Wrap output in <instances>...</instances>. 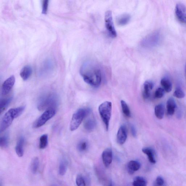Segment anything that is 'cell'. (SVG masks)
<instances>
[{
	"label": "cell",
	"instance_id": "cell-35",
	"mask_svg": "<svg viewBox=\"0 0 186 186\" xmlns=\"http://www.w3.org/2000/svg\"><path fill=\"white\" fill-rule=\"evenodd\" d=\"M164 182L163 179L161 177L158 176L156 178L154 184V186H162L164 184Z\"/></svg>",
	"mask_w": 186,
	"mask_h": 186
},
{
	"label": "cell",
	"instance_id": "cell-30",
	"mask_svg": "<svg viewBox=\"0 0 186 186\" xmlns=\"http://www.w3.org/2000/svg\"><path fill=\"white\" fill-rule=\"evenodd\" d=\"M9 139L7 135H4L0 138V146L2 148H6L8 146Z\"/></svg>",
	"mask_w": 186,
	"mask_h": 186
},
{
	"label": "cell",
	"instance_id": "cell-21",
	"mask_svg": "<svg viewBox=\"0 0 186 186\" xmlns=\"http://www.w3.org/2000/svg\"><path fill=\"white\" fill-rule=\"evenodd\" d=\"M161 84L163 87L166 93H169L172 90V84L171 81L167 78L164 77L161 81Z\"/></svg>",
	"mask_w": 186,
	"mask_h": 186
},
{
	"label": "cell",
	"instance_id": "cell-33",
	"mask_svg": "<svg viewBox=\"0 0 186 186\" xmlns=\"http://www.w3.org/2000/svg\"><path fill=\"white\" fill-rule=\"evenodd\" d=\"M165 92V90L163 88H157L155 92V98H162L164 96Z\"/></svg>",
	"mask_w": 186,
	"mask_h": 186
},
{
	"label": "cell",
	"instance_id": "cell-26",
	"mask_svg": "<svg viewBox=\"0 0 186 186\" xmlns=\"http://www.w3.org/2000/svg\"><path fill=\"white\" fill-rule=\"evenodd\" d=\"M39 160L37 157L33 159L31 164V170L33 174H35L38 171L39 166Z\"/></svg>",
	"mask_w": 186,
	"mask_h": 186
},
{
	"label": "cell",
	"instance_id": "cell-17",
	"mask_svg": "<svg viewBox=\"0 0 186 186\" xmlns=\"http://www.w3.org/2000/svg\"><path fill=\"white\" fill-rule=\"evenodd\" d=\"M25 140L24 138L20 137L17 141L15 147V152L19 157H22L24 154L23 146L24 145Z\"/></svg>",
	"mask_w": 186,
	"mask_h": 186
},
{
	"label": "cell",
	"instance_id": "cell-1",
	"mask_svg": "<svg viewBox=\"0 0 186 186\" xmlns=\"http://www.w3.org/2000/svg\"><path fill=\"white\" fill-rule=\"evenodd\" d=\"M80 74L85 82L92 86L97 87L101 83V70L93 62L89 61L84 63L81 68Z\"/></svg>",
	"mask_w": 186,
	"mask_h": 186
},
{
	"label": "cell",
	"instance_id": "cell-25",
	"mask_svg": "<svg viewBox=\"0 0 186 186\" xmlns=\"http://www.w3.org/2000/svg\"><path fill=\"white\" fill-rule=\"evenodd\" d=\"M48 144V136L46 134L42 135L39 139V148L41 149H44L47 147Z\"/></svg>",
	"mask_w": 186,
	"mask_h": 186
},
{
	"label": "cell",
	"instance_id": "cell-20",
	"mask_svg": "<svg viewBox=\"0 0 186 186\" xmlns=\"http://www.w3.org/2000/svg\"><path fill=\"white\" fill-rule=\"evenodd\" d=\"M142 152L147 156L150 163L153 164L156 163L154 157V152L152 149L149 148H144L142 149Z\"/></svg>",
	"mask_w": 186,
	"mask_h": 186
},
{
	"label": "cell",
	"instance_id": "cell-5",
	"mask_svg": "<svg viewBox=\"0 0 186 186\" xmlns=\"http://www.w3.org/2000/svg\"><path fill=\"white\" fill-rule=\"evenodd\" d=\"M112 111V103L109 101L104 102L100 105L98 107V112L105 126L106 131L109 130Z\"/></svg>",
	"mask_w": 186,
	"mask_h": 186
},
{
	"label": "cell",
	"instance_id": "cell-22",
	"mask_svg": "<svg viewBox=\"0 0 186 186\" xmlns=\"http://www.w3.org/2000/svg\"><path fill=\"white\" fill-rule=\"evenodd\" d=\"M156 116L159 119L163 118L165 113L164 106L163 104H160L156 106L155 109Z\"/></svg>",
	"mask_w": 186,
	"mask_h": 186
},
{
	"label": "cell",
	"instance_id": "cell-29",
	"mask_svg": "<svg viewBox=\"0 0 186 186\" xmlns=\"http://www.w3.org/2000/svg\"><path fill=\"white\" fill-rule=\"evenodd\" d=\"M88 148V142L85 140H84L80 141L77 144V149L79 152H85L87 150Z\"/></svg>",
	"mask_w": 186,
	"mask_h": 186
},
{
	"label": "cell",
	"instance_id": "cell-11",
	"mask_svg": "<svg viewBox=\"0 0 186 186\" xmlns=\"http://www.w3.org/2000/svg\"><path fill=\"white\" fill-rule=\"evenodd\" d=\"M127 137V130L125 126L122 125L119 128L117 135V141L120 145L124 144Z\"/></svg>",
	"mask_w": 186,
	"mask_h": 186
},
{
	"label": "cell",
	"instance_id": "cell-19",
	"mask_svg": "<svg viewBox=\"0 0 186 186\" xmlns=\"http://www.w3.org/2000/svg\"><path fill=\"white\" fill-rule=\"evenodd\" d=\"M96 126V121L94 119L90 118L86 121L84 123V128L86 131H91L95 128Z\"/></svg>",
	"mask_w": 186,
	"mask_h": 186
},
{
	"label": "cell",
	"instance_id": "cell-36",
	"mask_svg": "<svg viewBox=\"0 0 186 186\" xmlns=\"http://www.w3.org/2000/svg\"><path fill=\"white\" fill-rule=\"evenodd\" d=\"M131 131L132 136L134 137H136L137 135V132L136 129L134 126H131Z\"/></svg>",
	"mask_w": 186,
	"mask_h": 186
},
{
	"label": "cell",
	"instance_id": "cell-15",
	"mask_svg": "<svg viewBox=\"0 0 186 186\" xmlns=\"http://www.w3.org/2000/svg\"><path fill=\"white\" fill-rule=\"evenodd\" d=\"M33 73L32 68L31 66L27 65L22 68L20 72V76L23 80H28Z\"/></svg>",
	"mask_w": 186,
	"mask_h": 186
},
{
	"label": "cell",
	"instance_id": "cell-18",
	"mask_svg": "<svg viewBox=\"0 0 186 186\" xmlns=\"http://www.w3.org/2000/svg\"><path fill=\"white\" fill-rule=\"evenodd\" d=\"M177 106L174 98H170L167 102V111L168 115H172L175 111Z\"/></svg>",
	"mask_w": 186,
	"mask_h": 186
},
{
	"label": "cell",
	"instance_id": "cell-12",
	"mask_svg": "<svg viewBox=\"0 0 186 186\" xmlns=\"http://www.w3.org/2000/svg\"><path fill=\"white\" fill-rule=\"evenodd\" d=\"M102 158L105 166L109 167L112 163V152L110 148L106 149L102 154Z\"/></svg>",
	"mask_w": 186,
	"mask_h": 186
},
{
	"label": "cell",
	"instance_id": "cell-27",
	"mask_svg": "<svg viewBox=\"0 0 186 186\" xmlns=\"http://www.w3.org/2000/svg\"><path fill=\"white\" fill-rule=\"evenodd\" d=\"M67 170V163L65 160H62L59 167V173L60 175H64Z\"/></svg>",
	"mask_w": 186,
	"mask_h": 186
},
{
	"label": "cell",
	"instance_id": "cell-32",
	"mask_svg": "<svg viewBox=\"0 0 186 186\" xmlns=\"http://www.w3.org/2000/svg\"><path fill=\"white\" fill-rule=\"evenodd\" d=\"M76 183L77 186H85V179L80 174H78L76 178Z\"/></svg>",
	"mask_w": 186,
	"mask_h": 186
},
{
	"label": "cell",
	"instance_id": "cell-34",
	"mask_svg": "<svg viewBox=\"0 0 186 186\" xmlns=\"http://www.w3.org/2000/svg\"><path fill=\"white\" fill-rule=\"evenodd\" d=\"M48 0H44L42 3V13L44 14H47L48 8Z\"/></svg>",
	"mask_w": 186,
	"mask_h": 186
},
{
	"label": "cell",
	"instance_id": "cell-37",
	"mask_svg": "<svg viewBox=\"0 0 186 186\" xmlns=\"http://www.w3.org/2000/svg\"><path fill=\"white\" fill-rule=\"evenodd\" d=\"M109 186H113L112 182L110 183V184H109Z\"/></svg>",
	"mask_w": 186,
	"mask_h": 186
},
{
	"label": "cell",
	"instance_id": "cell-24",
	"mask_svg": "<svg viewBox=\"0 0 186 186\" xmlns=\"http://www.w3.org/2000/svg\"><path fill=\"white\" fill-rule=\"evenodd\" d=\"M132 184L133 186H147V182L144 177L137 176L133 179Z\"/></svg>",
	"mask_w": 186,
	"mask_h": 186
},
{
	"label": "cell",
	"instance_id": "cell-9",
	"mask_svg": "<svg viewBox=\"0 0 186 186\" xmlns=\"http://www.w3.org/2000/svg\"><path fill=\"white\" fill-rule=\"evenodd\" d=\"M175 14L177 18L182 23H186V7L184 4L179 3L175 7Z\"/></svg>",
	"mask_w": 186,
	"mask_h": 186
},
{
	"label": "cell",
	"instance_id": "cell-28",
	"mask_svg": "<svg viewBox=\"0 0 186 186\" xmlns=\"http://www.w3.org/2000/svg\"><path fill=\"white\" fill-rule=\"evenodd\" d=\"M121 104L122 111H123V114L126 117H131V111H130V108L127 103L124 101L122 100L121 101Z\"/></svg>",
	"mask_w": 186,
	"mask_h": 186
},
{
	"label": "cell",
	"instance_id": "cell-2",
	"mask_svg": "<svg viewBox=\"0 0 186 186\" xmlns=\"http://www.w3.org/2000/svg\"><path fill=\"white\" fill-rule=\"evenodd\" d=\"M25 106L10 109L5 114L1 121L0 125V132H4L12 124L14 119L17 118L23 113Z\"/></svg>",
	"mask_w": 186,
	"mask_h": 186
},
{
	"label": "cell",
	"instance_id": "cell-8",
	"mask_svg": "<svg viewBox=\"0 0 186 186\" xmlns=\"http://www.w3.org/2000/svg\"><path fill=\"white\" fill-rule=\"evenodd\" d=\"M105 22L106 30L111 37L115 38L117 35V31L114 28L112 13L111 11H107L105 15Z\"/></svg>",
	"mask_w": 186,
	"mask_h": 186
},
{
	"label": "cell",
	"instance_id": "cell-14",
	"mask_svg": "<svg viewBox=\"0 0 186 186\" xmlns=\"http://www.w3.org/2000/svg\"><path fill=\"white\" fill-rule=\"evenodd\" d=\"M131 19V15L129 14H125L117 17L116 22L119 26H124L130 22Z\"/></svg>",
	"mask_w": 186,
	"mask_h": 186
},
{
	"label": "cell",
	"instance_id": "cell-16",
	"mask_svg": "<svg viewBox=\"0 0 186 186\" xmlns=\"http://www.w3.org/2000/svg\"><path fill=\"white\" fill-rule=\"evenodd\" d=\"M140 164L139 162L132 160L129 162L127 165V171L129 174H133L135 172L139 170L140 168Z\"/></svg>",
	"mask_w": 186,
	"mask_h": 186
},
{
	"label": "cell",
	"instance_id": "cell-23",
	"mask_svg": "<svg viewBox=\"0 0 186 186\" xmlns=\"http://www.w3.org/2000/svg\"><path fill=\"white\" fill-rule=\"evenodd\" d=\"M13 97L12 96L1 100L0 102V112L1 113L4 112L12 101Z\"/></svg>",
	"mask_w": 186,
	"mask_h": 186
},
{
	"label": "cell",
	"instance_id": "cell-10",
	"mask_svg": "<svg viewBox=\"0 0 186 186\" xmlns=\"http://www.w3.org/2000/svg\"><path fill=\"white\" fill-rule=\"evenodd\" d=\"M15 77L12 75L4 81L1 88V93L3 96H5L10 92L15 84Z\"/></svg>",
	"mask_w": 186,
	"mask_h": 186
},
{
	"label": "cell",
	"instance_id": "cell-4",
	"mask_svg": "<svg viewBox=\"0 0 186 186\" xmlns=\"http://www.w3.org/2000/svg\"><path fill=\"white\" fill-rule=\"evenodd\" d=\"M90 111L88 108H82L76 111L73 114L70 124V130L71 131H75L78 128L83 120L90 114Z\"/></svg>",
	"mask_w": 186,
	"mask_h": 186
},
{
	"label": "cell",
	"instance_id": "cell-6",
	"mask_svg": "<svg viewBox=\"0 0 186 186\" xmlns=\"http://www.w3.org/2000/svg\"><path fill=\"white\" fill-rule=\"evenodd\" d=\"M160 40V35L158 32H154L144 38L141 41V45L146 48H151L158 44Z\"/></svg>",
	"mask_w": 186,
	"mask_h": 186
},
{
	"label": "cell",
	"instance_id": "cell-38",
	"mask_svg": "<svg viewBox=\"0 0 186 186\" xmlns=\"http://www.w3.org/2000/svg\"></svg>",
	"mask_w": 186,
	"mask_h": 186
},
{
	"label": "cell",
	"instance_id": "cell-13",
	"mask_svg": "<svg viewBox=\"0 0 186 186\" xmlns=\"http://www.w3.org/2000/svg\"><path fill=\"white\" fill-rule=\"evenodd\" d=\"M153 83L151 81H146L143 85V96L145 99L148 98L150 96L151 91L153 88Z\"/></svg>",
	"mask_w": 186,
	"mask_h": 186
},
{
	"label": "cell",
	"instance_id": "cell-3",
	"mask_svg": "<svg viewBox=\"0 0 186 186\" xmlns=\"http://www.w3.org/2000/svg\"><path fill=\"white\" fill-rule=\"evenodd\" d=\"M58 96L54 93L45 95L41 98L38 105L39 111L47 110L50 109H56L58 105Z\"/></svg>",
	"mask_w": 186,
	"mask_h": 186
},
{
	"label": "cell",
	"instance_id": "cell-31",
	"mask_svg": "<svg viewBox=\"0 0 186 186\" xmlns=\"http://www.w3.org/2000/svg\"><path fill=\"white\" fill-rule=\"evenodd\" d=\"M174 96L177 98H182L185 97V94L180 87H177L175 90Z\"/></svg>",
	"mask_w": 186,
	"mask_h": 186
},
{
	"label": "cell",
	"instance_id": "cell-7",
	"mask_svg": "<svg viewBox=\"0 0 186 186\" xmlns=\"http://www.w3.org/2000/svg\"><path fill=\"white\" fill-rule=\"evenodd\" d=\"M56 113V111L55 109H50L46 110L34 122L33 127L34 128H38L42 127L54 117Z\"/></svg>",
	"mask_w": 186,
	"mask_h": 186
}]
</instances>
